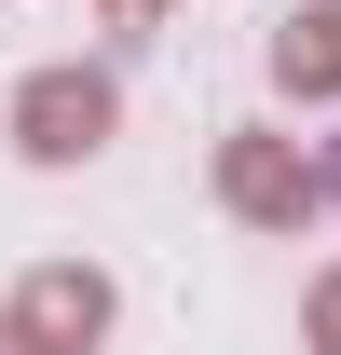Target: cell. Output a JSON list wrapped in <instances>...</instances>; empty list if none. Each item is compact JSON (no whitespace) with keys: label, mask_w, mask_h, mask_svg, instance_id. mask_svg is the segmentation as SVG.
I'll return each mask as SVG.
<instances>
[{"label":"cell","mask_w":341,"mask_h":355,"mask_svg":"<svg viewBox=\"0 0 341 355\" xmlns=\"http://www.w3.org/2000/svg\"><path fill=\"white\" fill-rule=\"evenodd\" d=\"M300 342H314V355H341V260L300 287Z\"/></svg>","instance_id":"obj_5"},{"label":"cell","mask_w":341,"mask_h":355,"mask_svg":"<svg viewBox=\"0 0 341 355\" xmlns=\"http://www.w3.org/2000/svg\"><path fill=\"white\" fill-rule=\"evenodd\" d=\"M0 123H14V150H28L42 178H69V164H96V150L123 137V83H110V69H82V55H55V69H28V83H14V110H0Z\"/></svg>","instance_id":"obj_2"},{"label":"cell","mask_w":341,"mask_h":355,"mask_svg":"<svg viewBox=\"0 0 341 355\" xmlns=\"http://www.w3.org/2000/svg\"><path fill=\"white\" fill-rule=\"evenodd\" d=\"M314 205H341V178L300 150L287 123H232L218 137V219H246V232H314Z\"/></svg>","instance_id":"obj_1"},{"label":"cell","mask_w":341,"mask_h":355,"mask_svg":"<svg viewBox=\"0 0 341 355\" xmlns=\"http://www.w3.org/2000/svg\"><path fill=\"white\" fill-rule=\"evenodd\" d=\"M0 314H14V355H96L110 314H123V287H110L96 260H28Z\"/></svg>","instance_id":"obj_3"},{"label":"cell","mask_w":341,"mask_h":355,"mask_svg":"<svg viewBox=\"0 0 341 355\" xmlns=\"http://www.w3.org/2000/svg\"><path fill=\"white\" fill-rule=\"evenodd\" d=\"M0 355H14V314H0Z\"/></svg>","instance_id":"obj_7"},{"label":"cell","mask_w":341,"mask_h":355,"mask_svg":"<svg viewBox=\"0 0 341 355\" xmlns=\"http://www.w3.org/2000/svg\"><path fill=\"white\" fill-rule=\"evenodd\" d=\"M259 69H273V96H300V110H314V96H341V0H300L287 28L259 42Z\"/></svg>","instance_id":"obj_4"},{"label":"cell","mask_w":341,"mask_h":355,"mask_svg":"<svg viewBox=\"0 0 341 355\" xmlns=\"http://www.w3.org/2000/svg\"><path fill=\"white\" fill-rule=\"evenodd\" d=\"M96 14H110V28H164L177 0H96Z\"/></svg>","instance_id":"obj_6"},{"label":"cell","mask_w":341,"mask_h":355,"mask_svg":"<svg viewBox=\"0 0 341 355\" xmlns=\"http://www.w3.org/2000/svg\"><path fill=\"white\" fill-rule=\"evenodd\" d=\"M328 178H341V164H328Z\"/></svg>","instance_id":"obj_8"}]
</instances>
